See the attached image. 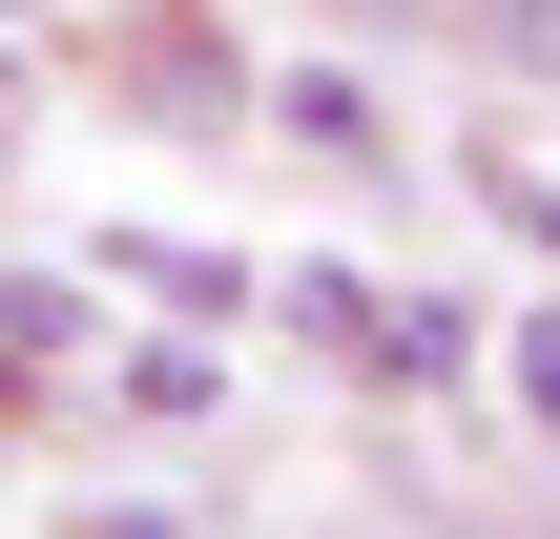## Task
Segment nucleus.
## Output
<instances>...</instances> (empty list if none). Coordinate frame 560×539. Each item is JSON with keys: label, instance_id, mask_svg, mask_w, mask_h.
<instances>
[{"label": "nucleus", "instance_id": "obj_1", "mask_svg": "<svg viewBox=\"0 0 560 539\" xmlns=\"http://www.w3.org/2000/svg\"><path fill=\"white\" fill-rule=\"evenodd\" d=\"M291 312H312V332H332V353H353L374 395H457V374H478V312H457V291H374V270H291Z\"/></svg>", "mask_w": 560, "mask_h": 539}, {"label": "nucleus", "instance_id": "obj_2", "mask_svg": "<svg viewBox=\"0 0 560 539\" xmlns=\"http://www.w3.org/2000/svg\"><path fill=\"white\" fill-rule=\"evenodd\" d=\"M270 125H312L332 166H374V145H395V125H374V83H332V62H291V83H270Z\"/></svg>", "mask_w": 560, "mask_h": 539}, {"label": "nucleus", "instance_id": "obj_3", "mask_svg": "<svg viewBox=\"0 0 560 539\" xmlns=\"http://www.w3.org/2000/svg\"><path fill=\"white\" fill-rule=\"evenodd\" d=\"M104 270H125V291H166V312H249V270H229V249H166V229H125Z\"/></svg>", "mask_w": 560, "mask_h": 539}, {"label": "nucleus", "instance_id": "obj_4", "mask_svg": "<svg viewBox=\"0 0 560 539\" xmlns=\"http://www.w3.org/2000/svg\"><path fill=\"white\" fill-rule=\"evenodd\" d=\"M83 332H104V312H83V291H0V353H21V374H62V353H83Z\"/></svg>", "mask_w": 560, "mask_h": 539}, {"label": "nucleus", "instance_id": "obj_5", "mask_svg": "<svg viewBox=\"0 0 560 539\" xmlns=\"http://www.w3.org/2000/svg\"><path fill=\"white\" fill-rule=\"evenodd\" d=\"M520 415H540V436H560V312H540V332H520Z\"/></svg>", "mask_w": 560, "mask_h": 539}, {"label": "nucleus", "instance_id": "obj_6", "mask_svg": "<svg viewBox=\"0 0 560 539\" xmlns=\"http://www.w3.org/2000/svg\"><path fill=\"white\" fill-rule=\"evenodd\" d=\"M499 208H520V229H540V249H560V166H499Z\"/></svg>", "mask_w": 560, "mask_h": 539}]
</instances>
